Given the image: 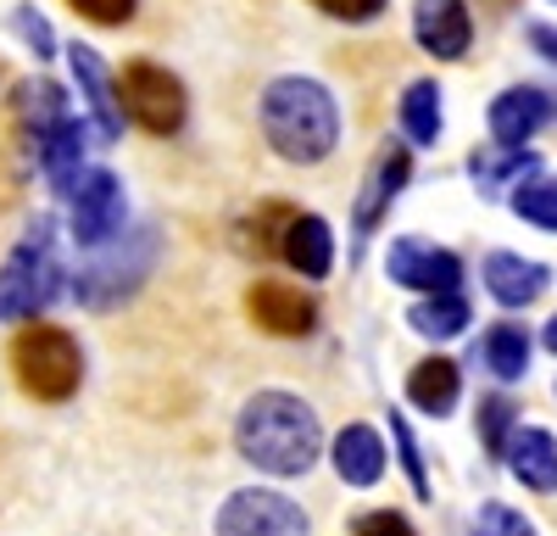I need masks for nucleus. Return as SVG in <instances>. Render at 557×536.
I'll use <instances>...</instances> for the list:
<instances>
[{"label": "nucleus", "instance_id": "obj_1", "mask_svg": "<svg viewBox=\"0 0 557 536\" xmlns=\"http://www.w3.org/2000/svg\"><path fill=\"white\" fill-rule=\"evenodd\" d=\"M235 447L240 459L257 470V475H273V480H296L318 464L323 453V425H318V409L296 391H257L246 397V409L235 419Z\"/></svg>", "mask_w": 557, "mask_h": 536}, {"label": "nucleus", "instance_id": "obj_2", "mask_svg": "<svg viewBox=\"0 0 557 536\" xmlns=\"http://www.w3.org/2000/svg\"><path fill=\"white\" fill-rule=\"evenodd\" d=\"M257 112H262L268 146L296 168H312L341 146V101L330 96V84H318L307 73H278L262 89Z\"/></svg>", "mask_w": 557, "mask_h": 536}, {"label": "nucleus", "instance_id": "obj_3", "mask_svg": "<svg viewBox=\"0 0 557 536\" xmlns=\"http://www.w3.org/2000/svg\"><path fill=\"white\" fill-rule=\"evenodd\" d=\"M57 291H62V263H57L51 218H34L7 252V263H0V325L34 319L39 307L57 302Z\"/></svg>", "mask_w": 557, "mask_h": 536}, {"label": "nucleus", "instance_id": "obj_4", "mask_svg": "<svg viewBox=\"0 0 557 536\" xmlns=\"http://www.w3.org/2000/svg\"><path fill=\"white\" fill-rule=\"evenodd\" d=\"M12 375L34 402H67L84 386V346L62 325H28L12 341Z\"/></svg>", "mask_w": 557, "mask_h": 536}, {"label": "nucleus", "instance_id": "obj_5", "mask_svg": "<svg viewBox=\"0 0 557 536\" xmlns=\"http://www.w3.org/2000/svg\"><path fill=\"white\" fill-rule=\"evenodd\" d=\"M151 268H157V230H134V235H123L117 246H107L101 257H89L78 268V275H73V296L89 313L123 307L128 296H139V285L151 280Z\"/></svg>", "mask_w": 557, "mask_h": 536}, {"label": "nucleus", "instance_id": "obj_6", "mask_svg": "<svg viewBox=\"0 0 557 536\" xmlns=\"http://www.w3.org/2000/svg\"><path fill=\"white\" fill-rule=\"evenodd\" d=\"M128 223V196H123V179L112 168H84L78 185L67 191V235L96 252V246H112Z\"/></svg>", "mask_w": 557, "mask_h": 536}, {"label": "nucleus", "instance_id": "obj_7", "mask_svg": "<svg viewBox=\"0 0 557 536\" xmlns=\"http://www.w3.org/2000/svg\"><path fill=\"white\" fill-rule=\"evenodd\" d=\"M117 107L128 123H139L146 134H178L184 118H190V96L184 84L157 68V62H128L123 78H117Z\"/></svg>", "mask_w": 557, "mask_h": 536}, {"label": "nucleus", "instance_id": "obj_8", "mask_svg": "<svg viewBox=\"0 0 557 536\" xmlns=\"http://www.w3.org/2000/svg\"><path fill=\"white\" fill-rule=\"evenodd\" d=\"M218 536H312V520L296 498L273 486H240L218 509Z\"/></svg>", "mask_w": 557, "mask_h": 536}, {"label": "nucleus", "instance_id": "obj_9", "mask_svg": "<svg viewBox=\"0 0 557 536\" xmlns=\"http://www.w3.org/2000/svg\"><path fill=\"white\" fill-rule=\"evenodd\" d=\"M385 275L396 285L418 291V296H451V291H462V257L446 252V246H435V241L401 235L385 252Z\"/></svg>", "mask_w": 557, "mask_h": 536}, {"label": "nucleus", "instance_id": "obj_10", "mask_svg": "<svg viewBox=\"0 0 557 536\" xmlns=\"http://www.w3.org/2000/svg\"><path fill=\"white\" fill-rule=\"evenodd\" d=\"M246 313L251 325L278 336V341H301L318 330V302L301 291V285H285V280H257L246 291Z\"/></svg>", "mask_w": 557, "mask_h": 536}, {"label": "nucleus", "instance_id": "obj_11", "mask_svg": "<svg viewBox=\"0 0 557 536\" xmlns=\"http://www.w3.org/2000/svg\"><path fill=\"white\" fill-rule=\"evenodd\" d=\"M412 39L424 45L435 62L469 57V39H474L469 0H418V7H412Z\"/></svg>", "mask_w": 557, "mask_h": 536}, {"label": "nucleus", "instance_id": "obj_12", "mask_svg": "<svg viewBox=\"0 0 557 536\" xmlns=\"http://www.w3.org/2000/svg\"><path fill=\"white\" fill-rule=\"evenodd\" d=\"M485 118H491L496 146H524L557 118V96H546L541 84H513V89H502V96L491 101Z\"/></svg>", "mask_w": 557, "mask_h": 536}, {"label": "nucleus", "instance_id": "obj_13", "mask_svg": "<svg viewBox=\"0 0 557 536\" xmlns=\"http://www.w3.org/2000/svg\"><path fill=\"white\" fill-rule=\"evenodd\" d=\"M67 68H73V84H78L89 118H96V129H101V141H117L123 134V107H117V78L101 62V51L96 45H67Z\"/></svg>", "mask_w": 557, "mask_h": 536}, {"label": "nucleus", "instance_id": "obj_14", "mask_svg": "<svg viewBox=\"0 0 557 536\" xmlns=\"http://www.w3.org/2000/svg\"><path fill=\"white\" fill-rule=\"evenodd\" d=\"M407 179H412V157H407V146H380L374 168H368L362 191H357V207H351L357 235H374V230H380V218H385L391 202L407 191Z\"/></svg>", "mask_w": 557, "mask_h": 536}, {"label": "nucleus", "instance_id": "obj_15", "mask_svg": "<svg viewBox=\"0 0 557 536\" xmlns=\"http://www.w3.org/2000/svg\"><path fill=\"white\" fill-rule=\"evenodd\" d=\"M278 257H285L301 280H323L335 268V230L323 223L318 212H290L285 235H278Z\"/></svg>", "mask_w": 557, "mask_h": 536}, {"label": "nucleus", "instance_id": "obj_16", "mask_svg": "<svg viewBox=\"0 0 557 536\" xmlns=\"http://www.w3.org/2000/svg\"><path fill=\"white\" fill-rule=\"evenodd\" d=\"M385 459H391V453H385V436H380L374 425H362V419L341 425L335 441H330V464H335V475H341L346 486H380Z\"/></svg>", "mask_w": 557, "mask_h": 536}, {"label": "nucleus", "instance_id": "obj_17", "mask_svg": "<svg viewBox=\"0 0 557 536\" xmlns=\"http://www.w3.org/2000/svg\"><path fill=\"white\" fill-rule=\"evenodd\" d=\"M34 157H39V168H45V179H51V191H73L78 185V173H84V123L67 112V118H57L45 134H34Z\"/></svg>", "mask_w": 557, "mask_h": 536}, {"label": "nucleus", "instance_id": "obj_18", "mask_svg": "<svg viewBox=\"0 0 557 536\" xmlns=\"http://www.w3.org/2000/svg\"><path fill=\"white\" fill-rule=\"evenodd\" d=\"M546 285H552V275L541 263L519 257V252H491L485 257V291L502 307H530V302L546 296Z\"/></svg>", "mask_w": 557, "mask_h": 536}, {"label": "nucleus", "instance_id": "obj_19", "mask_svg": "<svg viewBox=\"0 0 557 536\" xmlns=\"http://www.w3.org/2000/svg\"><path fill=\"white\" fill-rule=\"evenodd\" d=\"M502 459L530 491H557V436L546 425H519L513 436H507Z\"/></svg>", "mask_w": 557, "mask_h": 536}, {"label": "nucleus", "instance_id": "obj_20", "mask_svg": "<svg viewBox=\"0 0 557 536\" xmlns=\"http://www.w3.org/2000/svg\"><path fill=\"white\" fill-rule=\"evenodd\" d=\"M457 391H462V369L451 357H424V364H412V375H407V402L430 419H446L457 409Z\"/></svg>", "mask_w": 557, "mask_h": 536}, {"label": "nucleus", "instance_id": "obj_21", "mask_svg": "<svg viewBox=\"0 0 557 536\" xmlns=\"http://www.w3.org/2000/svg\"><path fill=\"white\" fill-rule=\"evenodd\" d=\"M530 330L524 325H491L485 336H480V364L502 380V386H513V380H524L530 375Z\"/></svg>", "mask_w": 557, "mask_h": 536}, {"label": "nucleus", "instance_id": "obj_22", "mask_svg": "<svg viewBox=\"0 0 557 536\" xmlns=\"http://www.w3.org/2000/svg\"><path fill=\"white\" fill-rule=\"evenodd\" d=\"M469 319H474V307H469V296H462V291H451V296H424V302L407 307V325L424 336V341H451V336L469 330Z\"/></svg>", "mask_w": 557, "mask_h": 536}, {"label": "nucleus", "instance_id": "obj_23", "mask_svg": "<svg viewBox=\"0 0 557 536\" xmlns=\"http://www.w3.org/2000/svg\"><path fill=\"white\" fill-rule=\"evenodd\" d=\"M441 84L435 78H412L401 89V129H407V141L412 146H435L441 141Z\"/></svg>", "mask_w": 557, "mask_h": 536}, {"label": "nucleus", "instance_id": "obj_24", "mask_svg": "<svg viewBox=\"0 0 557 536\" xmlns=\"http://www.w3.org/2000/svg\"><path fill=\"white\" fill-rule=\"evenodd\" d=\"M535 168H541V157L535 151H524V146H496V151H474L469 157V173H474V185L480 191H502V185H524V179H535Z\"/></svg>", "mask_w": 557, "mask_h": 536}, {"label": "nucleus", "instance_id": "obj_25", "mask_svg": "<svg viewBox=\"0 0 557 536\" xmlns=\"http://www.w3.org/2000/svg\"><path fill=\"white\" fill-rule=\"evenodd\" d=\"M513 212L524 218V223H535V230H546V235H557V179H524V185L513 191Z\"/></svg>", "mask_w": 557, "mask_h": 536}, {"label": "nucleus", "instance_id": "obj_26", "mask_svg": "<svg viewBox=\"0 0 557 536\" xmlns=\"http://www.w3.org/2000/svg\"><path fill=\"white\" fill-rule=\"evenodd\" d=\"M513 419H519V409H513V397H507V391H496V397L480 402V441H485V453H491V459H502L507 436L519 430Z\"/></svg>", "mask_w": 557, "mask_h": 536}, {"label": "nucleus", "instance_id": "obj_27", "mask_svg": "<svg viewBox=\"0 0 557 536\" xmlns=\"http://www.w3.org/2000/svg\"><path fill=\"white\" fill-rule=\"evenodd\" d=\"M469 536H541V531H535L519 509H507V503H480Z\"/></svg>", "mask_w": 557, "mask_h": 536}, {"label": "nucleus", "instance_id": "obj_28", "mask_svg": "<svg viewBox=\"0 0 557 536\" xmlns=\"http://www.w3.org/2000/svg\"><path fill=\"white\" fill-rule=\"evenodd\" d=\"M391 447L401 453V464H407V480H412V491L430 503V475H424V459H418V441H412V430H407V419L401 414H391Z\"/></svg>", "mask_w": 557, "mask_h": 536}, {"label": "nucleus", "instance_id": "obj_29", "mask_svg": "<svg viewBox=\"0 0 557 536\" xmlns=\"http://www.w3.org/2000/svg\"><path fill=\"white\" fill-rule=\"evenodd\" d=\"M12 28H17V39L28 45L39 62H51V57H57V34H51V23H45L34 7H17V12H12Z\"/></svg>", "mask_w": 557, "mask_h": 536}, {"label": "nucleus", "instance_id": "obj_30", "mask_svg": "<svg viewBox=\"0 0 557 536\" xmlns=\"http://www.w3.org/2000/svg\"><path fill=\"white\" fill-rule=\"evenodd\" d=\"M67 7L89 23H101V28H123L134 12H139V0H67Z\"/></svg>", "mask_w": 557, "mask_h": 536}, {"label": "nucleus", "instance_id": "obj_31", "mask_svg": "<svg viewBox=\"0 0 557 536\" xmlns=\"http://www.w3.org/2000/svg\"><path fill=\"white\" fill-rule=\"evenodd\" d=\"M312 7L323 17H335V23H374L391 0H312Z\"/></svg>", "mask_w": 557, "mask_h": 536}, {"label": "nucleus", "instance_id": "obj_32", "mask_svg": "<svg viewBox=\"0 0 557 536\" xmlns=\"http://www.w3.org/2000/svg\"><path fill=\"white\" fill-rule=\"evenodd\" d=\"M351 536H418V531L407 525V514H396V509H374V514H362V520L351 525Z\"/></svg>", "mask_w": 557, "mask_h": 536}, {"label": "nucleus", "instance_id": "obj_33", "mask_svg": "<svg viewBox=\"0 0 557 536\" xmlns=\"http://www.w3.org/2000/svg\"><path fill=\"white\" fill-rule=\"evenodd\" d=\"M530 45H535L546 62H557V28L552 23H530Z\"/></svg>", "mask_w": 557, "mask_h": 536}, {"label": "nucleus", "instance_id": "obj_34", "mask_svg": "<svg viewBox=\"0 0 557 536\" xmlns=\"http://www.w3.org/2000/svg\"><path fill=\"white\" fill-rule=\"evenodd\" d=\"M541 341H546V346L557 352V313H552V319H546V330H541Z\"/></svg>", "mask_w": 557, "mask_h": 536}]
</instances>
